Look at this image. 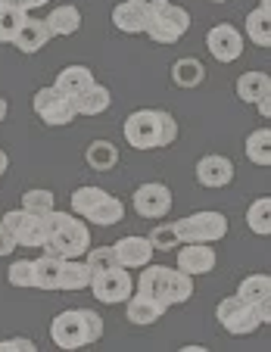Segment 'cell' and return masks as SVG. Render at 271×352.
<instances>
[{"instance_id":"obj_36","label":"cell","mask_w":271,"mask_h":352,"mask_svg":"<svg viewBox=\"0 0 271 352\" xmlns=\"http://www.w3.org/2000/svg\"><path fill=\"white\" fill-rule=\"evenodd\" d=\"M113 265H119V262H116L113 246H97V250H87V268H91V274L106 272V268H113Z\"/></svg>"},{"instance_id":"obj_40","label":"cell","mask_w":271,"mask_h":352,"mask_svg":"<svg viewBox=\"0 0 271 352\" xmlns=\"http://www.w3.org/2000/svg\"><path fill=\"white\" fill-rule=\"evenodd\" d=\"M3 3H10V7L28 13V10H38V7H44V3H50V0H3Z\"/></svg>"},{"instance_id":"obj_1","label":"cell","mask_w":271,"mask_h":352,"mask_svg":"<svg viewBox=\"0 0 271 352\" xmlns=\"http://www.w3.org/2000/svg\"><path fill=\"white\" fill-rule=\"evenodd\" d=\"M91 246V231L87 221L75 212H50L44 215V250L60 259H81Z\"/></svg>"},{"instance_id":"obj_13","label":"cell","mask_w":271,"mask_h":352,"mask_svg":"<svg viewBox=\"0 0 271 352\" xmlns=\"http://www.w3.org/2000/svg\"><path fill=\"white\" fill-rule=\"evenodd\" d=\"M131 203L134 212L144 215V219H166L172 212V190L166 184H159V181H147L134 190Z\"/></svg>"},{"instance_id":"obj_17","label":"cell","mask_w":271,"mask_h":352,"mask_svg":"<svg viewBox=\"0 0 271 352\" xmlns=\"http://www.w3.org/2000/svg\"><path fill=\"white\" fill-rule=\"evenodd\" d=\"M125 312H128V321H131V324L147 327V324H156V321L166 315V306H162L159 299H153V296H147V293L138 290V296L131 293V296L125 299Z\"/></svg>"},{"instance_id":"obj_11","label":"cell","mask_w":271,"mask_h":352,"mask_svg":"<svg viewBox=\"0 0 271 352\" xmlns=\"http://www.w3.org/2000/svg\"><path fill=\"white\" fill-rule=\"evenodd\" d=\"M0 225L13 234L16 246H28V250H38L44 246V215L25 212V209H13L0 219Z\"/></svg>"},{"instance_id":"obj_39","label":"cell","mask_w":271,"mask_h":352,"mask_svg":"<svg viewBox=\"0 0 271 352\" xmlns=\"http://www.w3.org/2000/svg\"><path fill=\"white\" fill-rule=\"evenodd\" d=\"M16 250V240H13V234L7 231V228L0 225V259H3V256H10Z\"/></svg>"},{"instance_id":"obj_8","label":"cell","mask_w":271,"mask_h":352,"mask_svg":"<svg viewBox=\"0 0 271 352\" xmlns=\"http://www.w3.org/2000/svg\"><path fill=\"white\" fill-rule=\"evenodd\" d=\"M215 318H219V324L225 327V331L231 333V337H250V333H256L259 327H262L256 306L243 302L240 296H228V299H221L219 309H215Z\"/></svg>"},{"instance_id":"obj_28","label":"cell","mask_w":271,"mask_h":352,"mask_svg":"<svg viewBox=\"0 0 271 352\" xmlns=\"http://www.w3.org/2000/svg\"><path fill=\"white\" fill-rule=\"evenodd\" d=\"M237 296L243 299V302H250V306H259V302L271 299V278L268 274H250V278H243V284L237 287Z\"/></svg>"},{"instance_id":"obj_4","label":"cell","mask_w":271,"mask_h":352,"mask_svg":"<svg viewBox=\"0 0 271 352\" xmlns=\"http://www.w3.org/2000/svg\"><path fill=\"white\" fill-rule=\"evenodd\" d=\"M103 337V318L91 309H69L50 324V340L60 349H81Z\"/></svg>"},{"instance_id":"obj_12","label":"cell","mask_w":271,"mask_h":352,"mask_svg":"<svg viewBox=\"0 0 271 352\" xmlns=\"http://www.w3.org/2000/svg\"><path fill=\"white\" fill-rule=\"evenodd\" d=\"M206 50L212 54L215 63H234L243 56V34L228 22H219L206 32Z\"/></svg>"},{"instance_id":"obj_9","label":"cell","mask_w":271,"mask_h":352,"mask_svg":"<svg viewBox=\"0 0 271 352\" xmlns=\"http://www.w3.org/2000/svg\"><path fill=\"white\" fill-rule=\"evenodd\" d=\"M32 109L38 113V119L50 128H63V125H72L75 119V107H72V97L60 91V87H41L38 94L32 97Z\"/></svg>"},{"instance_id":"obj_25","label":"cell","mask_w":271,"mask_h":352,"mask_svg":"<svg viewBox=\"0 0 271 352\" xmlns=\"http://www.w3.org/2000/svg\"><path fill=\"white\" fill-rule=\"evenodd\" d=\"M172 81L178 87H184V91H193V87H199L206 81V69L199 60H193V56H184V60H178L172 66Z\"/></svg>"},{"instance_id":"obj_30","label":"cell","mask_w":271,"mask_h":352,"mask_svg":"<svg viewBox=\"0 0 271 352\" xmlns=\"http://www.w3.org/2000/svg\"><path fill=\"white\" fill-rule=\"evenodd\" d=\"M91 284V268L81 259H63V280L60 290H85Z\"/></svg>"},{"instance_id":"obj_16","label":"cell","mask_w":271,"mask_h":352,"mask_svg":"<svg viewBox=\"0 0 271 352\" xmlns=\"http://www.w3.org/2000/svg\"><path fill=\"white\" fill-rule=\"evenodd\" d=\"M113 253H116V262H119L122 268H128V272H134V268H144L147 262L153 259V250L150 240L147 237H138V234H131V237H122L119 243H113Z\"/></svg>"},{"instance_id":"obj_41","label":"cell","mask_w":271,"mask_h":352,"mask_svg":"<svg viewBox=\"0 0 271 352\" xmlns=\"http://www.w3.org/2000/svg\"><path fill=\"white\" fill-rule=\"evenodd\" d=\"M256 107H259V113H262V119H268V116H271V94L259 97V100H256Z\"/></svg>"},{"instance_id":"obj_5","label":"cell","mask_w":271,"mask_h":352,"mask_svg":"<svg viewBox=\"0 0 271 352\" xmlns=\"http://www.w3.org/2000/svg\"><path fill=\"white\" fill-rule=\"evenodd\" d=\"M72 212L85 221H94V225H119L125 219V206L122 199H116L113 193H106L103 187H78L72 193Z\"/></svg>"},{"instance_id":"obj_6","label":"cell","mask_w":271,"mask_h":352,"mask_svg":"<svg viewBox=\"0 0 271 352\" xmlns=\"http://www.w3.org/2000/svg\"><path fill=\"white\" fill-rule=\"evenodd\" d=\"M175 228H178L181 243H219L228 234V219L221 212L206 209V212H193L187 219L175 221Z\"/></svg>"},{"instance_id":"obj_24","label":"cell","mask_w":271,"mask_h":352,"mask_svg":"<svg viewBox=\"0 0 271 352\" xmlns=\"http://www.w3.org/2000/svg\"><path fill=\"white\" fill-rule=\"evenodd\" d=\"M47 28H50V34H56V38H69V34H75L81 28V10L78 7H56L50 16H47Z\"/></svg>"},{"instance_id":"obj_10","label":"cell","mask_w":271,"mask_h":352,"mask_svg":"<svg viewBox=\"0 0 271 352\" xmlns=\"http://www.w3.org/2000/svg\"><path fill=\"white\" fill-rule=\"evenodd\" d=\"M191 28V13L178 3H166L150 22H147V34H150L156 44H178L181 38Z\"/></svg>"},{"instance_id":"obj_7","label":"cell","mask_w":271,"mask_h":352,"mask_svg":"<svg viewBox=\"0 0 271 352\" xmlns=\"http://www.w3.org/2000/svg\"><path fill=\"white\" fill-rule=\"evenodd\" d=\"M87 287H91L94 299L103 302V306H119V302H125V299L134 293L131 274H128V268H122V265H113V268H106V272L91 274V284Z\"/></svg>"},{"instance_id":"obj_22","label":"cell","mask_w":271,"mask_h":352,"mask_svg":"<svg viewBox=\"0 0 271 352\" xmlns=\"http://www.w3.org/2000/svg\"><path fill=\"white\" fill-rule=\"evenodd\" d=\"M113 25L125 34H144L147 32V16L134 7L131 0H122L113 7Z\"/></svg>"},{"instance_id":"obj_38","label":"cell","mask_w":271,"mask_h":352,"mask_svg":"<svg viewBox=\"0 0 271 352\" xmlns=\"http://www.w3.org/2000/svg\"><path fill=\"white\" fill-rule=\"evenodd\" d=\"M131 3H134V7H138V10H140V13H144V16H147V22H150V19H153V16H156V13H159V10L166 7L169 0H131Z\"/></svg>"},{"instance_id":"obj_26","label":"cell","mask_w":271,"mask_h":352,"mask_svg":"<svg viewBox=\"0 0 271 352\" xmlns=\"http://www.w3.org/2000/svg\"><path fill=\"white\" fill-rule=\"evenodd\" d=\"M271 94V78L268 72H243L237 78V97L243 103H256L259 97Z\"/></svg>"},{"instance_id":"obj_31","label":"cell","mask_w":271,"mask_h":352,"mask_svg":"<svg viewBox=\"0 0 271 352\" xmlns=\"http://www.w3.org/2000/svg\"><path fill=\"white\" fill-rule=\"evenodd\" d=\"M246 38L256 47H271V13H265L262 7L252 10L246 16Z\"/></svg>"},{"instance_id":"obj_37","label":"cell","mask_w":271,"mask_h":352,"mask_svg":"<svg viewBox=\"0 0 271 352\" xmlns=\"http://www.w3.org/2000/svg\"><path fill=\"white\" fill-rule=\"evenodd\" d=\"M34 340L28 337H10V340H0V352H34Z\"/></svg>"},{"instance_id":"obj_32","label":"cell","mask_w":271,"mask_h":352,"mask_svg":"<svg viewBox=\"0 0 271 352\" xmlns=\"http://www.w3.org/2000/svg\"><path fill=\"white\" fill-rule=\"evenodd\" d=\"M25 16L28 13H22V10H16V7H10V3L0 0V44H13L16 32H19V25H22Z\"/></svg>"},{"instance_id":"obj_27","label":"cell","mask_w":271,"mask_h":352,"mask_svg":"<svg viewBox=\"0 0 271 352\" xmlns=\"http://www.w3.org/2000/svg\"><path fill=\"white\" fill-rule=\"evenodd\" d=\"M246 160L259 168L271 166V131L268 128H256V131L246 138Z\"/></svg>"},{"instance_id":"obj_33","label":"cell","mask_w":271,"mask_h":352,"mask_svg":"<svg viewBox=\"0 0 271 352\" xmlns=\"http://www.w3.org/2000/svg\"><path fill=\"white\" fill-rule=\"evenodd\" d=\"M22 209L25 212H34V215H47L53 206V193L44 190V187H34V190H25L22 193Z\"/></svg>"},{"instance_id":"obj_19","label":"cell","mask_w":271,"mask_h":352,"mask_svg":"<svg viewBox=\"0 0 271 352\" xmlns=\"http://www.w3.org/2000/svg\"><path fill=\"white\" fill-rule=\"evenodd\" d=\"M109 103H113V94H109V87L97 85V81L72 97L75 116H100V113H106V109H109Z\"/></svg>"},{"instance_id":"obj_29","label":"cell","mask_w":271,"mask_h":352,"mask_svg":"<svg viewBox=\"0 0 271 352\" xmlns=\"http://www.w3.org/2000/svg\"><path fill=\"white\" fill-rule=\"evenodd\" d=\"M246 225H250L252 234L268 237L271 234V197H259L256 203H250V209H246Z\"/></svg>"},{"instance_id":"obj_43","label":"cell","mask_w":271,"mask_h":352,"mask_svg":"<svg viewBox=\"0 0 271 352\" xmlns=\"http://www.w3.org/2000/svg\"><path fill=\"white\" fill-rule=\"evenodd\" d=\"M3 119H7V100L0 97V122H3Z\"/></svg>"},{"instance_id":"obj_15","label":"cell","mask_w":271,"mask_h":352,"mask_svg":"<svg viewBox=\"0 0 271 352\" xmlns=\"http://www.w3.org/2000/svg\"><path fill=\"white\" fill-rule=\"evenodd\" d=\"M215 262H219V256H215L212 243H181L178 250V268L184 274H191V278L209 274L215 268Z\"/></svg>"},{"instance_id":"obj_3","label":"cell","mask_w":271,"mask_h":352,"mask_svg":"<svg viewBox=\"0 0 271 352\" xmlns=\"http://www.w3.org/2000/svg\"><path fill=\"white\" fill-rule=\"evenodd\" d=\"M138 290L147 296L159 299L162 306H184L187 299L193 296V278L184 274L181 268H166V265H150L147 262L140 268L138 278Z\"/></svg>"},{"instance_id":"obj_18","label":"cell","mask_w":271,"mask_h":352,"mask_svg":"<svg viewBox=\"0 0 271 352\" xmlns=\"http://www.w3.org/2000/svg\"><path fill=\"white\" fill-rule=\"evenodd\" d=\"M50 28H47L44 19H34V16H25L19 25V32H16V41L13 44L19 47L22 54H38V50H44L47 41H50Z\"/></svg>"},{"instance_id":"obj_34","label":"cell","mask_w":271,"mask_h":352,"mask_svg":"<svg viewBox=\"0 0 271 352\" xmlns=\"http://www.w3.org/2000/svg\"><path fill=\"white\" fill-rule=\"evenodd\" d=\"M147 240H150L153 250H162V253H169V250L181 246V237H178V228H175V221H172V225H159V228H153V234H150Z\"/></svg>"},{"instance_id":"obj_45","label":"cell","mask_w":271,"mask_h":352,"mask_svg":"<svg viewBox=\"0 0 271 352\" xmlns=\"http://www.w3.org/2000/svg\"><path fill=\"white\" fill-rule=\"evenodd\" d=\"M212 3H225V0H212Z\"/></svg>"},{"instance_id":"obj_14","label":"cell","mask_w":271,"mask_h":352,"mask_svg":"<svg viewBox=\"0 0 271 352\" xmlns=\"http://www.w3.org/2000/svg\"><path fill=\"white\" fill-rule=\"evenodd\" d=\"M197 181L209 190H219V187H228L234 181V162L228 156L209 153L197 162Z\"/></svg>"},{"instance_id":"obj_2","label":"cell","mask_w":271,"mask_h":352,"mask_svg":"<svg viewBox=\"0 0 271 352\" xmlns=\"http://www.w3.org/2000/svg\"><path fill=\"white\" fill-rule=\"evenodd\" d=\"M125 134L128 146L134 150H159V146H172L178 138V122L162 109H138L125 119Z\"/></svg>"},{"instance_id":"obj_23","label":"cell","mask_w":271,"mask_h":352,"mask_svg":"<svg viewBox=\"0 0 271 352\" xmlns=\"http://www.w3.org/2000/svg\"><path fill=\"white\" fill-rule=\"evenodd\" d=\"M91 85H94V72L87 66H66V69H60V75L53 81V87H60L66 97H75V94H81Z\"/></svg>"},{"instance_id":"obj_35","label":"cell","mask_w":271,"mask_h":352,"mask_svg":"<svg viewBox=\"0 0 271 352\" xmlns=\"http://www.w3.org/2000/svg\"><path fill=\"white\" fill-rule=\"evenodd\" d=\"M7 280L13 287H34V262L32 259H19L7 268Z\"/></svg>"},{"instance_id":"obj_44","label":"cell","mask_w":271,"mask_h":352,"mask_svg":"<svg viewBox=\"0 0 271 352\" xmlns=\"http://www.w3.org/2000/svg\"><path fill=\"white\" fill-rule=\"evenodd\" d=\"M262 10L265 13H271V0H262Z\"/></svg>"},{"instance_id":"obj_21","label":"cell","mask_w":271,"mask_h":352,"mask_svg":"<svg viewBox=\"0 0 271 352\" xmlns=\"http://www.w3.org/2000/svg\"><path fill=\"white\" fill-rule=\"evenodd\" d=\"M60 280H63V259L60 256H41L34 262V287L38 290H60Z\"/></svg>"},{"instance_id":"obj_20","label":"cell","mask_w":271,"mask_h":352,"mask_svg":"<svg viewBox=\"0 0 271 352\" xmlns=\"http://www.w3.org/2000/svg\"><path fill=\"white\" fill-rule=\"evenodd\" d=\"M85 160L94 172H113L119 166V150L113 140H94V144H87Z\"/></svg>"},{"instance_id":"obj_42","label":"cell","mask_w":271,"mask_h":352,"mask_svg":"<svg viewBox=\"0 0 271 352\" xmlns=\"http://www.w3.org/2000/svg\"><path fill=\"white\" fill-rule=\"evenodd\" d=\"M7 166H10V156L0 150V178H3V172H7Z\"/></svg>"}]
</instances>
